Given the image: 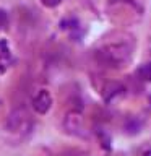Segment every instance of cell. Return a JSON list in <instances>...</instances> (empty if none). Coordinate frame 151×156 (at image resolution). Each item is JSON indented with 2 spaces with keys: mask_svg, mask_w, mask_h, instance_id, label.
I'll return each mask as SVG.
<instances>
[{
  "mask_svg": "<svg viewBox=\"0 0 151 156\" xmlns=\"http://www.w3.org/2000/svg\"><path fill=\"white\" fill-rule=\"evenodd\" d=\"M51 106H52V96L49 94V91L41 90L36 94V98H34V101H33L34 111L39 112V114H46V112L51 109Z\"/></svg>",
  "mask_w": 151,
  "mask_h": 156,
  "instance_id": "obj_1",
  "label": "cell"
},
{
  "mask_svg": "<svg viewBox=\"0 0 151 156\" xmlns=\"http://www.w3.org/2000/svg\"><path fill=\"white\" fill-rule=\"evenodd\" d=\"M67 129L75 135H80V136H85L86 135V127H85V122H83V117L76 112H73L67 117V122H65Z\"/></svg>",
  "mask_w": 151,
  "mask_h": 156,
  "instance_id": "obj_2",
  "label": "cell"
},
{
  "mask_svg": "<svg viewBox=\"0 0 151 156\" xmlns=\"http://www.w3.org/2000/svg\"><path fill=\"white\" fill-rule=\"evenodd\" d=\"M138 76L141 78V80H145V81H151V62L149 63H145V65L140 67Z\"/></svg>",
  "mask_w": 151,
  "mask_h": 156,
  "instance_id": "obj_3",
  "label": "cell"
},
{
  "mask_svg": "<svg viewBox=\"0 0 151 156\" xmlns=\"http://www.w3.org/2000/svg\"><path fill=\"white\" fill-rule=\"evenodd\" d=\"M141 129V124L136 119H130V120H127V124H125V130L128 132V133H138Z\"/></svg>",
  "mask_w": 151,
  "mask_h": 156,
  "instance_id": "obj_4",
  "label": "cell"
},
{
  "mask_svg": "<svg viewBox=\"0 0 151 156\" xmlns=\"http://www.w3.org/2000/svg\"><path fill=\"white\" fill-rule=\"evenodd\" d=\"M41 3L47 8H54V7H57V5H60L62 0H41Z\"/></svg>",
  "mask_w": 151,
  "mask_h": 156,
  "instance_id": "obj_5",
  "label": "cell"
},
{
  "mask_svg": "<svg viewBox=\"0 0 151 156\" xmlns=\"http://www.w3.org/2000/svg\"><path fill=\"white\" fill-rule=\"evenodd\" d=\"M7 23H8V15L5 10L0 8V28H3V26H7Z\"/></svg>",
  "mask_w": 151,
  "mask_h": 156,
  "instance_id": "obj_6",
  "label": "cell"
},
{
  "mask_svg": "<svg viewBox=\"0 0 151 156\" xmlns=\"http://www.w3.org/2000/svg\"><path fill=\"white\" fill-rule=\"evenodd\" d=\"M143 156H151V153H149V151H148V153H145Z\"/></svg>",
  "mask_w": 151,
  "mask_h": 156,
  "instance_id": "obj_7",
  "label": "cell"
}]
</instances>
